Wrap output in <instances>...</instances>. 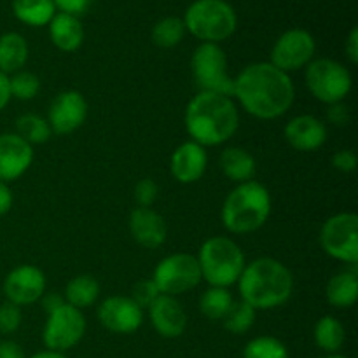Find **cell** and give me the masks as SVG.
Listing matches in <instances>:
<instances>
[{"mask_svg": "<svg viewBox=\"0 0 358 358\" xmlns=\"http://www.w3.org/2000/svg\"><path fill=\"white\" fill-rule=\"evenodd\" d=\"M233 96L252 117L271 121L285 115L296 98L289 73L269 62L247 65L233 79Z\"/></svg>", "mask_w": 358, "mask_h": 358, "instance_id": "6da1fadb", "label": "cell"}, {"mask_svg": "<svg viewBox=\"0 0 358 358\" xmlns=\"http://www.w3.org/2000/svg\"><path fill=\"white\" fill-rule=\"evenodd\" d=\"M185 131L201 147L226 143L240 128V112L231 96L199 91L185 107Z\"/></svg>", "mask_w": 358, "mask_h": 358, "instance_id": "7a4b0ae2", "label": "cell"}, {"mask_svg": "<svg viewBox=\"0 0 358 358\" xmlns=\"http://www.w3.org/2000/svg\"><path fill=\"white\" fill-rule=\"evenodd\" d=\"M241 301L255 311H269L283 306L292 297L294 276L283 262L273 257H259L248 262L238 280Z\"/></svg>", "mask_w": 358, "mask_h": 358, "instance_id": "3957f363", "label": "cell"}, {"mask_svg": "<svg viewBox=\"0 0 358 358\" xmlns=\"http://www.w3.org/2000/svg\"><path fill=\"white\" fill-rule=\"evenodd\" d=\"M271 194L257 180L236 184L226 196L220 210L224 227L231 234L255 233L268 222L271 215Z\"/></svg>", "mask_w": 358, "mask_h": 358, "instance_id": "277c9868", "label": "cell"}, {"mask_svg": "<svg viewBox=\"0 0 358 358\" xmlns=\"http://www.w3.org/2000/svg\"><path fill=\"white\" fill-rule=\"evenodd\" d=\"M196 259H198L201 278L210 287H222V289H229L231 285L238 283L247 266L241 247L227 236L208 238L201 245Z\"/></svg>", "mask_w": 358, "mask_h": 358, "instance_id": "5b68a950", "label": "cell"}, {"mask_svg": "<svg viewBox=\"0 0 358 358\" xmlns=\"http://www.w3.org/2000/svg\"><path fill=\"white\" fill-rule=\"evenodd\" d=\"M182 21L196 38L212 44L229 38L238 27L236 13L226 0H194Z\"/></svg>", "mask_w": 358, "mask_h": 358, "instance_id": "8992f818", "label": "cell"}, {"mask_svg": "<svg viewBox=\"0 0 358 358\" xmlns=\"http://www.w3.org/2000/svg\"><path fill=\"white\" fill-rule=\"evenodd\" d=\"M304 79L308 91L325 105L345 101L353 87L350 70L331 58H317L308 63Z\"/></svg>", "mask_w": 358, "mask_h": 358, "instance_id": "52a82bcc", "label": "cell"}, {"mask_svg": "<svg viewBox=\"0 0 358 358\" xmlns=\"http://www.w3.org/2000/svg\"><path fill=\"white\" fill-rule=\"evenodd\" d=\"M191 72L199 91L233 98V77L227 73V56L219 44L201 42L192 52Z\"/></svg>", "mask_w": 358, "mask_h": 358, "instance_id": "ba28073f", "label": "cell"}, {"mask_svg": "<svg viewBox=\"0 0 358 358\" xmlns=\"http://www.w3.org/2000/svg\"><path fill=\"white\" fill-rule=\"evenodd\" d=\"M152 282L163 296L177 297L196 289L203 282L196 255L171 254L157 262L152 273Z\"/></svg>", "mask_w": 358, "mask_h": 358, "instance_id": "9c48e42d", "label": "cell"}, {"mask_svg": "<svg viewBox=\"0 0 358 358\" xmlns=\"http://www.w3.org/2000/svg\"><path fill=\"white\" fill-rule=\"evenodd\" d=\"M320 245L329 257L345 264L358 262V217L343 212L329 217L320 229Z\"/></svg>", "mask_w": 358, "mask_h": 358, "instance_id": "30bf717a", "label": "cell"}, {"mask_svg": "<svg viewBox=\"0 0 358 358\" xmlns=\"http://www.w3.org/2000/svg\"><path fill=\"white\" fill-rule=\"evenodd\" d=\"M84 334H86V317L83 311L65 303L62 308L48 315L42 341L45 350L66 353L79 345Z\"/></svg>", "mask_w": 358, "mask_h": 358, "instance_id": "8fae6325", "label": "cell"}, {"mask_svg": "<svg viewBox=\"0 0 358 358\" xmlns=\"http://www.w3.org/2000/svg\"><path fill=\"white\" fill-rule=\"evenodd\" d=\"M317 42L313 35L303 28H292L278 37L271 49L269 63L282 72L290 73L301 69H306L308 63L315 59Z\"/></svg>", "mask_w": 358, "mask_h": 358, "instance_id": "7c38bea8", "label": "cell"}, {"mask_svg": "<svg viewBox=\"0 0 358 358\" xmlns=\"http://www.w3.org/2000/svg\"><path fill=\"white\" fill-rule=\"evenodd\" d=\"M3 296L7 303L16 306H30L45 294V276L37 266L21 264L7 273L3 280Z\"/></svg>", "mask_w": 358, "mask_h": 358, "instance_id": "4fadbf2b", "label": "cell"}, {"mask_svg": "<svg viewBox=\"0 0 358 358\" xmlns=\"http://www.w3.org/2000/svg\"><path fill=\"white\" fill-rule=\"evenodd\" d=\"M87 117V101L79 91H62L56 94L48 110L49 128L56 135H70L84 124Z\"/></svg>", "mask_w": 358, "mask_h": 358, "instance_id": "5bb4252c", "label": "cell"}, {"mask_svg": "<svg viewBox=\"0 0 358 358\" xmlns=\"http://www.w3.org/2000/svg\"><path fill=\"white\" fill-rule=\"evenodd\" d=\"M98 320L108 332L128 336L142 327L143 310L131 297L112 296L98 306Z\"/></svg>", "mask_w": 358, "mask_h": 358, "instance_id": "9a60e30c", "label": "cell"}, {"mask_svg": "<svg viewBox=\"0 0 358 358\" xmlns=\"http://www.w3.org/2000/svg\"><path fill=\"white\" fill-rule=\"evenodd\" d=\"M34 163V147L16 133L0 135V182L17 180Z\"/></svg>", "mask_w": 358, "mask_h": 358, "instance_id": "2e32d148", "label": "cell"}, {"mask_svg": "<svg viewBox=\"0 0 358 358\" xmlns=\"http://www.w3.org/2000/svg\"><path fill=\"white\" fill-rule=\"evenodd\" d=\"M287 143L299 152H313L327 142L329 129L322 119L315 115H296L283 129Z\"/></svg>", "mask_w": 358, "mask_h": 358, "instance_id": "e0dca14e", "label": "cell"}, {"mask_svg": "<svg viewBox=\"0 0 358 358\" xmlns=\"http://www.w3.org/2000/svg\"><path fill=\"white\" fill-rule=\"evenodd\" d=\"M149 317L154 331L164 339L180 338L187 329V313L177 297L161 294L149 306Z\"/></svg>", "mask_w": 358, "mask_h": 358, "instance_id": "ac0fdd59", "label": "cell"}, {"mask_svg": "<svg viewBox=\"0 0 358 358\" xmlns=\"http://www.w3.org/2000/svg\"><path fill=\"white\" fill-rule=\"evenodd\" d=\"M206 166H208L206 149L199 145V143L192 142V140L180 143L170 157L171 177L185 185L201 180V177L206 171Z\"/></svg>", "mask_w": 358, "mask_h": 358, "instance_id": "d6986e66", "label": "cell"}, {"mask_svg": "<svg viewBox=\"0 0 358 358\" xmlns=\"http://www.w3.org/2000/svg\"><path fill=\"white\" fill-rule=\"evenodd\" d=\"M128 226L133 240L150 250L159 248L166 241V222L156 210L138 206L129 213Z\"/></svg>", "mask_w": 358, "mask_h": 358, "instance_id": "ffe728a7", "label": "cell"}, {"mask_svg": "<svg viewBox=\"0 0 358 358\" xmlns=\"http://www.w3.org/2000/svg\"><path fill=\"white\" fill-rule=\"evenodd\" d=\"M49 37L59 51H77L84 41L83 23L79 21V17L72 16V14L56 13L49 21Z\"/></svg>", "mask_w": 358, "mask_h": 358, "instance_id": "44dd1931", "label": "cell"}, {"mask_svg": "<svg viewBox=\"0 0 358 358\" xmlns=\"http://www.w3.org/2000/svg\"><path fill=\"white\" fill-rule=\"evenodd\" d=\"M219 164L222 173L234 184L254 180L255 173H257V163H255L254 156L241 147L224 149L219 157Z\"/></svg>", "mask_w": 358, "mask_h": 358, "instance_id": "7402d4cb", "label": "cell"}, {"mask_svg": "<svg viewBox=\"0 0 358 358\" xmlns=\"http://www.w3.org/2000/svg\"><path fill=\"white\" fill-rule=\"evenodd\" d=\"M325 299L338 310H348L355 306L358 299V275L353 269H345L329 280L325 287Z\"/></svg>", "mask_w": 358, "mask_h": 358, "instance_id": "603a6c76", "label": "cell"}, {"mask_svg": "<svg viewBox=\"0 0 358 358\" xmlns=\"http://www.w3.org/2000/svg\"><path fill=\"white\" fill-rule=\"evenodd\" d=\"M28 62V44L23 35L7 31L0 35V72L6 76L23 70Z\"/></svg>", "mask_w": 358, "mask_h": 358, "instance_id": "cb8c5ba5", "label": "cell"}, {"mask_svg": "<svg viewBox=\"0 0 358 358\" xmlns=\"http://www.w3.org/2000/svg\"><path fill=\"white\" fill-rule=\"evenodd\" d=\"M98 296H100V285L96 280L90 275H79L73 276L65 287V303L70 306L77 308V310H86V308L93 306L96 303Z\"/></svg>", "mask_w": 358, "mask_h": 358, "instance_id": "d4e9b609", "label": "cell"}, {"mask_svg": "<svg viewBox=\"0 0 358 358\" xmlns=\"http://www.w3.org/2000/svg\"><path fill=\"white\" fill-rule=\"evenodd\" d=\"M13 13L28 27H45L56 14L52 0H13Z\"/></svg>", "mask_w": 358, "mask_h": 358, "instance_id": "484cf974", "label": "cell"}, {"mask_svg": "<svg viewBox=\"0 0 358 358\" xmlns=\"http://www.w3.org/2000/svg\"><path fill=\"white\" fill-rule=\"evenodd\" d=\"M313 336L318 348L327 353V355L339 353V350L345 346L346 341L345 325L336 317H331V315H325L317 322Z\"/></svg>", "mask_w": 358, "mask_h": 358, "instance_id": "4316f807", "label": "cell"}, {"mask_svg": "<svg viewBox=\"0 0 358 358\" xmlns=\"http://www.w3.org/2000/svg\"><path fill=\"white\" fill-rule=\"evenodd\" d=\"M233 304V294L229 292V289H222V287H210L199 297V311L208 320H224Z\"/></svg>", "mask_w": 358, "mask_h": 358, "instance_id": "83f0119b", "label": "cell"}, {"mask_svg": "<svg viewBox=\"0 0 358 358\" xmlns=\"http://www.w3.org/2000/svg\"><path fill=\"white\" fill-rule=\"evenodd\" d=\"M51 128L48 119L37 114H23L16 119V135L21 136L27 143L42 145L51 138Z\"/></svg>", "mask_w": 358, "mask_h": 358, "instance_id": "f1b7e54d", "label": "cell"}, {"mask_svg": "<svg viewBox=\"0 0 358 358\" xmlns=\"http://www.w3.org/2000/svg\"><path fill=\"white\" fill-rule=\"evenodd\" d=\"M185 24L180 17L168 16L157 21L152 28V42L161 49H171L182 42L185 35Z\"/></svg>", "mask_w": 358, "mask_h": 358, "instance_id": "f546056e", "label": "cell"}, {"mask_svg": "<svg viewBox=\"0 0 358 358\" xmlns=\"http://www.w3.org/2000/svg\"><path fill=\"white\" fill-rule=\"evenodd\" d=\"M255 318H257V311L247 304L245 301H234L233 308L229 310V313L224 317L222 324L224 329L231 334L243 336L254 327Z\"/></svg>", "mask_w": 358, "mask_h": 358, "instance_id": "4dcf8cb0", "label": "cell"}, {"mask_svg": "<svg viewBox=\"0 0 358 358\" xmlns=\"http://www.w3.org/2000/svg\"><path fill=\"white\" fill-rule=\"evenodd\" d=\"M243 358H290V353L278 338L259 336L245 345Z\"/></svg>", "mask_w": 358, "mask_h": 358, "instance_id": "1f68e13d", "label": "cell"}, {"mask_svg": "<svg viewBox=\"0 0 358 358\" xmlns=\"http://www.w3.org/2000/svg\"><path fill=\"white\" fill-rule=\"evenodd\" d=\"M9 90L10 96L16 98V100H34L38 91H41V80H38L35 73L20 70V72L9 76Z\"/></svg>", "mask_w": 358, "mask_h": 358, "instance_id": "d6a6232c", "label": "cell"}, {"mask_svg": "<svg viewBox=\"0 0 358 358\" xmlns=\"http://www.w3.org/2000/svg\"><path fill=\"white\" fill-rule=\"evenodd\" d=\"M21 320H23V315H21L20 306L7 301L0 304V334H14L21 327Z\"/></svg>", "mask_w": 358, "mask_h": 358, "instance_id": "836d02e7", "label": "cell"}, {"mask_svg": "<svg viewBox=\"0 0 358 358\" xmlns=\"http://www.w3.org/2000/svg\"><path fill=\"white\" fill-rule=\"evenodd\" d=\"M161 296V292L157 290L156 283L152 282V278H145V280H140L135 287H133V292H131V299L138 304L142 310H149L150 304Z\"/></svg>", "mask_w": 358, "mask_h": 358, "instance_id": "e575fe53", "label": "cell"}, {"mask_svg": "<svg viewBox=\"0 0 358 358\" xmlns=\"http://www.w3.org/2000/svg\"><path fill=\"white\" fill-rule=\"evenodd\" d=\"M157 194H159V189L152 178H142L135 185V201L143 208H150L157 199Z\"/></svg>", "mask_w": 358, "mask_h": 358, "instance_id": "d590c367", "label": "cell"}, {"mask_svg": "<svg viewBox=\"0 0 358 358\" xmlns=\"http://www.w3.org/2000/svg\"><path fill=\"white\" fill-rule=\"evenodd\" d=\"M357 154L352 149H343L332 156V166L341 173H352L357 170Z\"/></svg>", "mask_w": 358, "mask_h": 358, "instance_id": "8d00e7d4", "label": "cell"}, {"mask_svg": "<svg viewBox=\"0 0 358 358\" xmlns=\"http://www.w3.org/2000/svg\"><path fill=\"white\" fill-rule=\"evenodd\" d=\"M327 119L331 124L343 128V126H348L350 121H352V112H350L348 105H345L343 101H339V103L329 105Z\"/></svg>", "mask_w": 358, "mask_h": 358, "instance_id": "74e56055", "label": "cell"}, {"mask_svg": "<svg viewBox=\"0 0 358 358\" xmlns=\"http://www.w3.org/2000/svg\"><path fill=\"white\" fill-rule=\"evenodd\" d=\"M52 2H55L56 9H59V13L72 14V16L79 17L80 14L90 9L93 0H52Z\"/></svg>", "mask_w": 358, "mask_h": 358, "instance_id": "f35d334b", "label": "cell"}, {"mask_svg": "<svg viewBox=\"0 0 358 358\" xmlns=\"http://www.w3.org/2000/svg\"><path fill=\"white\" fill-rule=\"evenodd\" d=\"M345 52L353 65L358 63V28L353 27L345 42Z\"/></svg>", "mask_w": 358, "mask_h": 358, "instance_id": "ab89813d", "label": "cell"}, {"mask_svg": "<svg viewBox=\"0 0 358 358\" xmlns=\"http://www.w3.org/2000/svg\"><path fill=\"white\" fill-rule=\"evenodd\" d=\"M0 358H27L24 357L23 348L16 341L3 339L0 341Z\"/></svg>", "mask_w": 358, "mask_h": 358, "instance_id": "60d3db41", "label": "cell"}, {"mask_svg": "<svg viewBox=\"0 0 358 358\" xmlns=\"http://www.w3.org/2000/svg\"><path fill=\"white\" fill-rule=\"evenodd\" d=\"M41 301H42V308H44V311L48 315L52 313V311H56L58 308H62L63 304H65V297L58 292L44 294V296L41 297Z\"/></svg>", "mask_w": 358, "mask_h": 358, "instance_id": "b9f144b4", "label": "cell"}, {"mask_svg": "<svg viewBox=\"0 0 358 358\" xmlns=\"http://www.w3.org/2000/svg\"><path fill=\"white\" fill-rule=\"evenodd\" d=\"M13 191H10L9 184L0 182V217L6 215L10 208H13Z\"/></svg>", "mask_w": 358, "mask_h": 358, "instance_id": "7bdbcfd3", "label": "cell"}, {"mask_svg": "<svg viewBox=\"0 0 358 358\" xmlns=\"http://www.w3.org/2000/svg\"><path fill=\"white\" fill-rule=\"evenodd\" d=\"M10 90H9V76L0 72V112L9 105L10 101Z\"/></svg>", "mask_w": 358, "mask_h": 358, "instance_id": "ee69618b", "label": "cell"}, {"mask_svg": "<svg viewBox=\"0 0 358 358\" xmlns=\"http://www.w3.org/2000/svg\"><path fill=\"white\" fill-rule=\"evenodd\" d=\"M30 358H69L65 353L59 352H51V350H44V352H38L35 355H31Z\"/></svg>", "mask_w": 358, "mask_h": 358, "instance_id": "f6af8a7d", "label": "cell"}, {"mask_svg": "<svg viewBox=\"0 0 358 358\" xmlns=\"http://www.w3.org/2000/svg\"><path fill=\"white\" fill-rule=\"evenodd\" d=\"M325 358H348V357L341 355V353H332V355H327Z\"/></svg>", "mask_w": 358, "mask_h": 358, "instance_id": "bcb514c9", "label": "cell"}]
</instances>
